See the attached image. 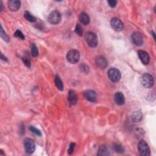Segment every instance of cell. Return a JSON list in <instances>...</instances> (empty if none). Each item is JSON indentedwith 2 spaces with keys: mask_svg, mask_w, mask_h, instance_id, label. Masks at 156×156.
I'll use <instances>...</instances> for the list:
<instances>
[{
  "mask_svg": "<svg viewBox=\"0 0 156 156\" xmlns=\"http://www.w3.org/2000/svg\"><path fill=\"white\" fill-rule=\"evenodd\" d=\"M85 39L90 47L95 48L98 45V40L96 34L92 32H87L85 35Z\"/></svg>",
  "mask_w": 156,
  "mask_h": 156,
  "instance_id": "cell-1",
  "label": "cell"
},
{
  "mask_svg": "<svg viewBox=\"0 0 156 156\" xmlns=\"http://www.w3.org/2000/svg\"><path fill=\"white\" fill-rule=\"evenodd\" d=\"M79 59L80 54L78 51L76 50H71L67 52V59L70 63L75 64L79 62Z\"/></svg>",
  "mask_w": 156,
  "mask_h": 156,
  "instance_id": "cell-2",
  "label": "cell"
},
{
  "mask_svg": "<svg viewBox=\"0 0 156 156\" xmlns=\"http://www.w3.org/2000/svg\"><path fill=\"white\" fill-rule=\"evenodd\" d=\"M138 150L140 155L149 156L150 155V149L148 144L144 140H141L138 144Z\"/></svg>",
  "mask_w": 156,
  "mask_h": 156,
  "instance_id": "cell-3",
  "label": "cell"
},
{
  "mask_svg": "<svg viewBox=\"0 0 156 156\" xmlns=\"http://www.w3.org/2000/svg\"><path fill=\"white\" fill-rule=\"evenodd\" d=\"M141 82L142 85L148 88H151L154 83V80L153 77L148 73H144L141 78Z\"/></svg>",
  "mask_w": 156,
  "mask_h": 156,
  "instance_id": "cell-4",
  "label": "cell"
},
{
  "mask_svg": "<svg viewBox=\"0 0 156 156\" xmlns=\"http://www.w3.org/2000/svg\"><path fill=\"white\" fill-rule=\"evenodd\" d=\"M62 19V15L58 11H52L48 18V20L50 23L52 24H59Z\"/></svg>",
  "mask_w": 156,
  "mask_h": 156,
  "instance_id": "cell-5",
  "label": "cell"
},
{
  "mask_svg": "<svg viewBox=\"0 0 156 156\" xmlns=\"http://www.w3.org/2000/svg\"><path fill=\"white\" fill-rule=\"evenodd\" d=\"M108 76L112 82H118L121 79V73L118 69L112 68L109 70Z\"/></svg>",
  "mask_w": 156,
  "mask_h": 156,
  "instance_id": "cell-6",
  "label": "cell"
},
{
  "mask_svg": "<svg viewBox=\"0 0 156 156\" xmlns=\"http://www.w3.org/2000/svg\"><path fill=\"white\" fill-rule=\"evenodd\" d=\"M24 148L27 153H33L35 150V144L34 141L31 139H26L24 140Z\"/></svg>",
  "mask_w": 156,
  "mask_h": 156,
  "instance_id": "cell-7",
  "label": "cell"
},
{
  "mask_svg": "<svg viewBox=\"0 0 156 156\" xmlns=\"http://www.w3.org/2000/svg\"><path fill=\"white\" fill-rule=\"evenodd\" d=\"M111 25L112 28L117 32L121 31L123 29L124 24L123 23L117 18H114L111 22Z\"/></svg>",
  "mask_w": 156,
  "mask_h": 156,
  "instance_id": "cell-8",
  "label": "cell"
},
{
  "mask_svg": "<svg viewBox=\"0 0 156 156\" xmlns=\"http://www.w3.org/2000/svg\"><path fill=\"white\" fill-rule=\"evenodd\" d=\"M131 39L132 43L140 47L143 43V39L142 34L139 32H134L131 35Z\"/></svg>",
  "mask_w": 156,
  "mask_h": 156,
  "instance_id": "cell-9",
  "label": "cell"
},
{
  "mask_svg": "<svg viewBox=\"0 0 156 156\" xmlns=\"http://www.w3.org/2000/svg\"><path fill=\"white\" fill-rule=\"evenodd\" d=\"M84 96L85 98L90 102L94 103L97 98V94L96 91L92 90H87L84 91Z\"/></svg>",
  "mask_w": 156,
  "mask_h": 156,
  "instance_id": "cell-10",
  "label": "cell"
},
{
  "mask_svg": "<svg viewBox=\"0 0 156 156\" xmlns=\"http://www.w3.org/2000/svg\"><path fill=\"white\" fill-rule=\"evenodd\" d=\"M139 57L144 65H148L150 62V57L148 52L143 50H139L138 51Z\"/></svg>",
  "mask_w": 156,
  "mask_h": 156,
  "instance_id": "cell-11",
  "label": "cell"
},
{
  "mask_svg": "<svg viewBox=\"0 0 156 156\" xmlns=\"http://www.w3.org/2000/svg\"><path fill=\"white\" fill-rule=\"evenodd\" d=\"M95 62L96 65L101 69L106 68L107 65V61L106 59L102 56H98L95 59Z\"/></svg>",
  "mask_w": 156,
  "mask_h": 156,
  "instance_id": "cell-12",
  "label": "cell"
},
{
  "mask_svg": "<svg viewBox=\"0 0 156 156\" xmlns=\"http://www.w3.org/2000/svg\"><path fill=\"white\" fill-rule=\"evenodd\" d=\"M21 3L18 0H10L8 1V7L12 11H17L20 9Z\"/></svg>",
  "mask_w": 156,
  "mask_h": 156,
  "instance_id": "cell-13",
  "label": "cell"
},
{
  "mask_svg": "<svg viewBox=\"0 0 156 156\" xmlns=\"http://www.w3.org/2000/svg\"><path fill=\"white\" fill-rule=\"evenodd\" d=\"M68 100L70 106H74L76 104L78 101V96L74 90H71L69 91Z\"/></svg>",
  "mask_w": 156,
  "mask_h": 156,
  "instance_id": "cell-14",
  "label": "cell"
},
{
  "mask_svg": "<svg viewBox=\"0 0 156 156\" xmlns=\"http://www.w3.org/2000/svg\"><path fill=\"white\" fill-rule=\"evenodd\" d=\"M114 99L115 103L118 105H123L125 102V98L124 95L121 92H117L114 96Z\"/></svg>",
  "mask_w": 156,
  "mask_h": 156,
  "instance_id": "cell-15",
  "label": "cell"
},
{
  "mask_svg": "<svg viewBox=\"0 0 156 156\" xmlns=\"http://www.w3.org/2000/svg\"><path fill=\"white\" fill-rule=\"evenodd\" d=\"M143 118V114L141 111H137L132 113L131 115L132 120L135 123L140 122Z\"/></svg>",
  "mask_w": 156,
  "mask_h": 156,
  "instance_id": "cell-16",
  "label": "cell"
},
{
  "mask_svg": "<svg viewBox=\"0 0 156 156\" xmlns=\"http://www.w3.org/2000/svg\"><path fill=\"white\" fill-rule=\"evenodd\" d=\"M79 19L81 23L84 25H87L90 23V17L88 15V14H86V12H82L79 15Z\"/></svg>",
  "mask_w": 156,
  "mask_h": 156,
  "instance_id": "cell-17",
  "label": "cell"
},
{
  "mask_svg": "<svg viewBox=\"0 0 156 156\" xmlns=\"http://www.w3.org/2000/svg\"><path fill=\"white\" fill-rule=\"evenodd\" d=\"M54 82H55V84H56V86H57L59 90L62 91L63 90V84L62 79H60V78L59 75H56V77H55Z\"/></svg>",
  "mask_w": 156,
  "mask_h": 156,
  "instance_id": "cell-18",
  "label": "cell"
},
{
  "mask_svg": "<svg viewBox=\"0 0 156 156\" xmlns=\"http://www.w3.org/2000/svg\"><path fill=\"white\" fill-rule=\"evenodd\" d=\"M24 17L26 19L31 23H34L37 21V18L34 16H33L30 12L28 11H25L24 13Z\"/></svg>",
  "mask_w": 156,
  "mask_h": 156,
  "instance_id": "cell-19",
  "label": "cell"
},
{
  "mask_svg": "<svg viewBox=\"0 0 156 156\" xmlns=\"http://www.w3.org/2000/svg\"><path fill=\"white\" fill-rule=\"evenodd\" d=\"M97 155H109V151L107 150V148L105 145L101 146V147L99 148L98 152L97 153Z\"/></svg>",
  "mask_w": 156,
  "mask_h": 156,
  "instance_id": "cell-20",
  "label": "cell"
},
{
  "mask_svg": "<svg viewBox=\"0 0 156 156\" xmlns=\"http://www.w3.org/2000/svg\"><path fill=\"white\" fill-rule=\"evenodd\" d=\"M0 35H1V38L6 42H9V40H10V39H9V36L7 35V34L6 33V32L4 31L3 28V27L1 26V32H0Z\"/></svg>",
  "mask_w": 156,
  "mask_h": 156,
  "instance_id": "cell-21",
  "label": "cell"
},
{
  "mask_svg": "<svg viewBox=\"0 0 156 156\" xmlns=\"http://www.w3.org/2000/svg\"><path fill=\"white\" fill-rule=\"evenodd\" d=\"M31 52L32 56L34 57H37L39 55V51L37 47V46L34 43H33L31 46Z\"/></svg>",
  "mask_w": 156,
  "mask_h": 156,
  "instance_id": "cell-22",
  "label": "cell"
},
{
  "mask_svg": "<svg viewBox=\"0 0 156 156\" xmlns=\"http://www.w3.org/2000/svg\"><path fill=\"white\" fill-rule=\"evenodd\" d=\"M114 150L116 152H118V153L121 154V153L124 152L123 147L121 144H118V143H115L114 144Z\"/></svg>",
  "mask_w": 156,
  "mask_h": 156,
  "instance_id": "cell-23",
  "label": "cell"
},
{
  "mask_svg": "<svg viewBox=\"0 0 156 156\" xmlns=\"http://www.w3.org/2000/svg\"><path fill=\"white\" fill-rule=\"evenodd\" d=\"M14 36H15L16 37L22 39V40H24L25 37H24V35H23V34L22 33V32L20 30H17L14 34Z\"/></svg>",
  "mask_w": 156,
  "mask_h": 156,
  "instance_id": "cell-24",
  "label": "cell"
},
{
  "mask_svg": "<svg viewBox=\"0 0 156 156\" xmlns=\"http://www.w3.org/2000/svg\"><path fill=\"white\" fill-rule=\"evenodd\" d=\"M75 32L79 36L82 35V34H83V30H82V26L80 24H76V28H75Z\"/></svg>",
  "mask_w": 156,
  "mask_h": 156,
  "instance_id": "cell-25",
  "label": "cell"
},
{
  "mask_svg": "<svg viewBox=\"0 0 156 156\" xmlns=\"http://www.w3.org/2000/svg\"><path fill=\"white\" fill-rule=\"evenodd\" d=\"M30 130L35 135H38V136H41L42 135V133L40 132V131H39L38 129H37L36 127H34V126H31L30 127Z\"/></svg>",
  "mask_w": 156,
  "mask_h": 156,
  "instance_id": "cell-26",
  "label": "cell"
},
{
  "mask_svg": "<svg viewBox=\"0 0 156 156\" xmlns=\"http://www.w3.org/2000/svg\"><path fill=\"white\" fill-rule=\"evenodd\" d=\"M76 146V144L75 143H71L70 145L69 149L68 150V153L69 154H72L73 152H74V149Z\"/></svg>",
  "mask_w": 156,
  "mask_h": 156,
  "instance_id": "cell-27",
  "label": "cell"
},
{
  "mask_svg": "<svg viewBox=\"0 0 156 156\" xmlns=\"http://www.w3.org/2000/svg\"><path fill=\"white\" fill-rule=\"evenodd\" d=\"M80 68L81 70L84 73H88L89 71V68L87 65H86V64H82Z\"/></svg>",
  "mask_w": 156,
  "mask_h": 156,
  "instance_id": "cell-28",
  "label": "cell"
},
{
  "mask_svg": "<svg viewBox=\"0 0 156 156\" xmlns=\"http://www.w3.org/2000/svg\"><path fill=\"white\" fill-rule=\"evenodd\" d=\"M23 61L24 63L26 65V66H27V67H29V68L31 67V62H30V60L29 59H27V58H23Z\"/></svg>",
  "mask_w": 156,
  "mask_h": 156,
  "instance_id": "cell-29",
  "label": "cell"
},
{
  "mask_svg": "<svg viewBox=\"0 0 156 156\" xmlns=\"http://www.w3.org/2000/svg\"><path fill=\"white\" fill-rule=\"evenodd\" d=\"M109 3V5L111 7H115L117 4V1L115 0H110V1H107Z\"/></svg>",
  "mask_w": 156,
  "mask_h": 156,
  "instance_id": "cell-30",
  "label": "cell"
},
{
  "mask_svg": "<svg viewBox=\"0 0 156 156\" xmlns=\"http://www.w3.org/2000/svg\"><path fill=\"white\" fill-rule=\"evenodd\" d=\"M1 59L2 60H4V61H7V58H6L5 56H3V54L2 53L1 54Z\"/></svg>",
  "mask_w": 156,
  "mask_h": 156,
  "instance_id": "cell-31",
  "label": "cell"
},
{
  "mask_svg": "<svg viewBox=\"0 0 156 156\" xmlns=\"http://www.w3.org/2000/svg\"><path fill=\"white\" fill-rule=\"evenodd\" d=\"M0 10H1V11H3V4L1 1H0Z\"/></svg>",
  "mask_w": 156,
  "mask_h": 156,
  "instance_id": "cell-32",
  "label": "cell"
},
{
  "mask_svg": "<svg viewBox=\"0 0 156 156\" xmlns=\"http://www.w3.org/2000/svg\"><path fill=\"white\" fill-rule=\"evenodd\" d=\"M152 35H153V37H154V39H155V33H154V32L153 31H152Z\"/></svg>",
  "mask_w": 156,
  "mask_h": 156,
  "instance_id": "cell-33",
  "label": "cell"
}]
</instances>
